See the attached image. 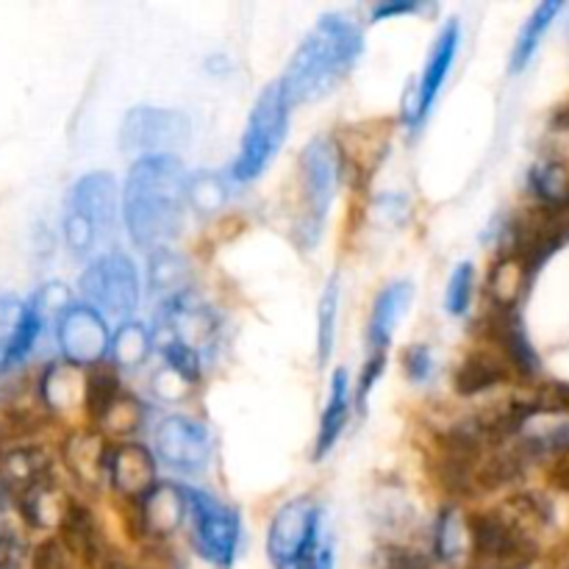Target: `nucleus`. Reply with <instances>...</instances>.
I'll use <instances>...</instances> for the list:
<instances>
[{"instance_id":"39448f33","label":"nucleus","mask_w":569,"mask_h":569,"mask_svg":"<svg viewBox=\"0 0 569 569\" xmlns=\"http://www.w3.org/2000/svg\"><path fill=\"white\" fill-rule=\"evenodd\" d=\"M289 128V103L281 92V83H270L256 100L250 111L248 128H244L242 148H239L233 178L242 183L253 181L270 167L276 153L281 150Z\"/></svg>"},{"instance_id":"cd10ccee","label":"nucleus","mask_w":569,"mask_h":569,"mask_svg":"<svg viewBox=\"0 0 569 569\" xmlns=\"http://www.w3.org/2000/svg\"><path fill=\"white\" fill-rule=\"evenodd\" d=\"M561 11V3H556V0H550V3H542L533 9V14L528 17L526 26H522L520 37H517V44L515 50H511V72H522L528 64H531L533 53H537L539 42H542V37L548 33L550 22L556 20V14Z\"/></svg>"},{"instance_id":"9d476101","label":"nucleus","mask_w":569,"mask_h":569,"mask_svg":"<svg viewBox=\"0 0 569 569\" xmlns=\"http://www.w3.org/2000/svg\"><path fill=\"white\" fill-rule=\"evenodd\" d=\"M189 517L198 553L214 567H231L242 539V520L237 511L206 492H189Z\"/></svg>"},{"instance_id":"7c9ffc66","label":"nucleus","mask_w":569,"mask_h":569,"mask_svg":"<svg viewBox=\"0 0 569 569\" xmlns=\"http://www.w3.org/2000/svg\"><path fill=\"white\" fill-rule=\"evenodd\" d=\"M78 395H81V403H83V383H78L76 367L56 365L44 372L42 400L50 406V409H56V411L70 409V406L78 400Z\"/></svg>"},{"instance_id":"412c9836","label":"nucleus","mask_w":569,"mask_h":569,"mask_svg":"<svg viewBox=\"0 0 569 569\" xmlns=\"http://www.w3.org/2000/svg\"><path fill=\"white\" fill-rule=\"evenodd\" d=\"M456 392L472 398V395H481L495 389L498 383L509 381V365H506L503 356L487 353V350H478L470 353L456 370Z\"/></svg>"},{"instance_id":"f8f14e48","label":"nucleus","mask_w":569,"mask_h":569,"mask_svg":"<svg viewBox=\"0 0 569 569\" xmlns=\"http://www.w3.org/2000/svg\"><path fill=\"white\" fill-rule=\"evenodd\" d=\"M467 533H470L478 559L489 561V565H520L533 550L531 537L520 531L503 511H483V515L470 517Z\"/></svg>"},{"instance_id":"0eeeda50","label":"nucleus","mask_w":569,"mask_h":569,"mask_svg":"<svg viewBox=\"0 0 569 569\" xmlns=\"http://www.w3.org/2000/svg\"><path fill=\"white\" fill-rule=\"evenodd\" d=\"M217 337H220V326L211 309L192 298V295H181V298L164 303L159 311L153 331V345L167 353V350H183V353L198 356L200 361L214 350Z\"/></svg>"},{"instance_id":"72a5a7b5","label":"nucleus","mask_w":569,"mask_h":569,"mask_svg":"<svg viewBox=\"0 0 569 569\" xmlns=\"http://www.w3.org/2000/svg\"><path fill=\"white\" fill-rule=\"evenodd\" d=\"M467 526L456 509H445L437 520V537H433V548L442 561H453L465 548Z\"/></svg>"},{"instance_id":"9b49d317","label":"nucleus","mask_w":569,"mask_h":569,"mask_svg":"<svg viewBox=\"0 0 569 569\" xmlns=\"http://www.w3.org/2000/svg\"><path fill=\"white\" fill-rule=\"evenodd\" d=\"M153 450L178 472H200L211 459V433L203 422L189 417H164L156 426Z\"/></svg>"},{"instance_id":"aec40b11","label":"nucleus","mask_w":569,"mask_h":569,"mask_svg":"<svg viewBox=\"0 0 569 569\" xmlns=\"http://www.w3.org/2000/svg\"><path fill=\"white\" fill-rule=\"evenodd\" d=\"M44 326V315L39 311V306L26 303L20 306V311L11 320L9 331L0 337V372H9L11 367L20 365L28 353H31L33 342H37L39 331Z\"/></svg>"},{"instance_id":"dca6fc26","label":"nucleus","mask_w":569,"mask_h":569,"mask_svg":"<svg viewBox=\"0 0 569 569\" xmlns=\"http://www.w3.org/2000/svg\"><path fill=\"white\" fill-rule=\"evenodd\" d=\"M106 470H109L111 487L131 500H142L156 487V459L144 445H111Z\"/></svg>"},{"instance_id":"4c0bfd02","label":"nucleus","mask_w":569,"mask_h":569,"mask_svg":"<svg viewBox=\"0 0 569 569\" xmlns=\"http://www.w3.org/2000/svg\"><path fill=\"white\" fill-rule=\"evenodd\" d=\"M26 545L14 531L3 528L0 531V569H22L26 567Z\"/></svg>"},{"instance_id":"393cba45","label":"nucleus","mask_w":569,"mask_h":569,"mask_svg":"<svg viewBox=\"0 0 569 569\" xmlns=\"http://www.w3.org/2000/svg\"><path fill=\"white\" fill-rule=\"evenodd\" d=\"M120 378H117L114 367L98 365L83 378V409L92 422H103L111 409L120 403Z\"/></svg>"},{"instance_id":"79ce46f5","label":"nucleus","mask_w":569,"mask_h":569,"mask_svg":"<svg viewBox=\"0 0 569 569\" xmlns=\"http://www.w3.org/2000/svg\"><path fill=\"white\" fill-rule=\"evenodd\" d=\"M420 9H422L420 3H409V0H403V3H381L372 9V20H387V17L411 14V11H420Z\"/></svg>"},{"instance_id":"4468645a","label":"nucleus","mask_w":569,"mask_h":569,"mask_svg":"<svg viewBox=\"0 0 569 569\" xmlns=\"http://www.w3.org/2000/svg\"><path fill=\"white\" fill-rule=\"evenodd\" d=\"M459 39H461L459 20H450L448 26L439 31L431 56H428L426 70H422L420 83H417L415 89V100H411L409 111H406V120H409L411 126H420V122L426 120L428 111L433 109V103H437L439 92H442L445 81H448L450 67H453L456 50H459Z\"/></svg>"},{"instance_id":"58836bf2","label":"nucleus","mask_w":569,"mask_h":569,"mask_svg":"<svg viewBox=\"0 0 569 569\" xmlns=\"http://www.w3.org/2000/svg\"><path fill=\"white\" fill-rule=\"evenodd\" d=\"M403 370L411 381H428V376L433 372V359L431 350L426 345H415V348L406 350L403 356Z\"/></svg>"},{"instance_id":"5701e85b","label":"nucleus","mask_w":569,"mask_h":569,"mask_svg":"<svg viewBox=\"0 0 569 569\" xmlns=\"http://www.w3.org/2000/svg\"><path fill=\"white\" fill-rule=\"evenodd\" d=\"M348 411H350V378L345 370H337L331 376L328 403H326V411H322L320 433H317L315 459H322V456L331 453L339 433H342L345 422H348Z\"/></svg>"},{"instance_id":"a19ab883","label":"nucleus","mask_w":569,"mask_h":569,"mask_svg":"<svg viewBox=\"0 0 569 569\" xmlns=\"http://www.w3.org/2000/svg\"><path fill=\"white\" fill-rule=\"evenodd\" d=\"M387 569H428V561L422 553L409 548H389L387 550Z\"/></svg>"},{"instance_id":"c85d7f7f","label":"nucleus","mask_w":569,"mask_h":569,"mask_svg":"<svg viewBox=\"0 0 569 569\" xmlns=\"http://www.w3.org/2000/svg\"><path fill=\"white\" fill-rule=\"evenodd\" d=\"M148 278L150 292L161 295V298H167V303H170V300L187 295L183 289H187L189 281V267L181 256L170 253V250H161V253H153V259H150Z\"/></svg>"},{"instance_id":"ea45409f","label":"nucleus","mask_w":569,"mask_h":569,"mask_svg":"<svg viewBox=\"0 0 569 569\" xmlns=\"http://www.w3.org/2000/svg\"><path fill=\"white\" fill-rule=\"evenodd\" d=\"M383 367H387V356H370V359H367L365 370H361V378H359V392H356V400H359V406L367 403L372 387H376L378 378H381Z\"/></svg>"},{"instance_id":"bb28decb","label":"nucleus","mask_w":569,"mask_h":569,"mask_svg":"<svg viewBox=\"0 0 569 569\" xmlns=\"http://www.w3.org/2000/svg\"><path fill=\"white\" fill-rule=\"evenodd\" d=\"M17 500H20L22 517H26L28 526L33 528H50L53 522H61V517H64L67 511V503H70V500L61 498L53 478L42 481L39 487L28 489V492L20 495Z\"/></svg>"},{"instance_id":"20e7f679","label":"nucleus","mask_w":569,"mask_h":569,"mask_svg":"<svg viewBox=\"0 0 569 569\" xmlns=\"http://www.w3.org/2000/svg\"><path fill=\"white\" fill-rule=\"evenodd\" d=\"M117 222V187L106 172H89L67 194L64 242L72 256L94 253Z\"/></svg>"},{"instance_id":"e433bc0d","label":"nucleus","mask_w":569,"mask_h":569,"mask_svg":"<svg viewBox=\"0 0 569 569\" xmlns=\"http://www.w3.org/2000/svg\"><path fill=\"white\" fill-rule=\"evenodd\" d=\"M139 422H142V409H139L137 400L122 395L120 403H117L114 409H111V415L103 420V426L109 428V431L126 437V433H131L133 428H139Z\"/></svg>"},{"instance_id":"f3484780","label":"nucleus","mask_w":569,"mask_h":569,"mask_svg":"<svg viewBox=\"0 0 569 569\" xmlns=\"http://www.w3.org/2000/svg\"><path fill=\"white\" fill-rule=\"evenodd\" d=\"M189 517V492L172 483H159L150 489L139 506V520L142 531L150 537H170L181 528V522Z\"/></svg>"},{"instance_id":"1a4fd4ad","label":"nucleus","mask_w":569,"mask_h":569,"mask_svg":"<svg viewBox=\"0 0 569 569\" xmlns=\"http://www.w3.org/2000/svg\"><path fill=\"white\" fill-rule=\"evenodd\" d=\"M192 137V122L183 111L148 109L139 106L126 114L120 126V148L126 153L148 156H176V150L187 148Z\"/></svg>"},{"instance_id":"37998d69","label":"nucleus","mask_w":569,"mask_h":569,"mask_svg":"<svg viewBox=\"0 0 569 569\" xmlns=\"http://www.w3.org/2000/svg\"><path fill=\"white\" fill-rule=\"evenodd\" d=\"M103 569H133V567H128L126 561H120V559H109L103 565Z\"/></svg>"},{"instance_id":"7ed1b4c3","label":"nucleus","mask_w":569,"mask_h":569,"mask_svg":"<svg viewBox=\"0 0 569 569\" xmlns=\"http://www.w3.org/2000/svg\"><path fill=\"white\" fill-rule=\"evenodd\" d=\"M300 192H298V220H295V239L300 248H315L326 228L328 209H331L333 189L339 178V150L328 137L311 139L300 153Z\"/></svg>"},{"instance_id":"c9c22d12","label":"nucleus","mask_w":569,"mask_h":569,"mask_svg":"<svg viewBox=\"0 0 569 569\" xmlns=\"http://www.w3.org/2000/svg\"><path fill=\"white\" fill-rule=\"evenodd\" d=\"M189 200L198 206L200 211H214L220 209L226 200V187L217 176L211 172H200V176L189 178Z\"/></svg>"},{"instance_id":"473e14b6","label":"nucleus","mask_w":569,"mask_h":569,"mask_svg":"<svg viewBox=\"0 0 569 569\" xmlns=\"http://www.w3.org/2000/svg\"><path fill=\"white\" fill-rule=\"evenodd\" d=\"M531 189L545 206L569 203V183L559 164H537L531 172Z\"/></svg>"},{"instance_id":"a878e982","label":"nucleus","mask_w":569,"mask_h":569,"mask_svg":"<svg viewBox=\"0 0 569 569\" xmlns=\"http://www.w3.org/2000/svg\"><path fill=\"white\" fill-rule=\"evenodd\" d=\"M531 278V270H528L520 256L506 253L489 272V298H492V306L515 309L517 298H520Z\"/></svg>"},{"instance_id":"6e6552de","label":"nucleus","mask_w":569,"mask_h":569,"mask_svg":"<svg viewBox=\"0 0 569 569\" xmlns=\"http://www.w3.org/2000/svg\"><path fill=\"white\" fill-rule=\"evenodd\" d=\"M81 295L89 309L98 311L103 320L131 317L139 303V278L131 259L122 253H106L94 259L81 276Z\"/></svg>"},{"instance_id":"423d86ee","label":"nucleus","mask_w":569,"mask_h":569,"mask_svg":"<svg viewBox=\"0 0 569 569\" xmlns=\"http://www.w3.org/2000/svg\"><path fill=\"white\" fill-rule=\"evenodd\" d=\"M320 509L311 498H295L276 511L267 533V556L276 569H311L317 559Z\"/></svg>"},{"instance_id":"ddd939ff","label":"nucleus","mask_w":569,"mask_h":569,"mask_svg":"<svg viewBox=\"0 0 569 569\" xmlns=\"http://www.w3.org/2000/svg\"><path fill=\"white\" fill-rule=\"evenodd\" d=\"M59 348L72 367H98L111 350L106 320L89 306H70L59 320Z\"/></svg>"},{"instance_id":"2eb2a0df","label":"nucleus","mask_w":569,"mask_h":569,"mask_svg":"<svg viewBox=\"0 0 569 569\" xmlns=\"http://www.w3.org/2000/svg\"><path fill=\"white\" fill-rule=\"evenodd\" d=\"M483 328H487V339L503 356L506 365H511L522 376H537L539 356L533 350L531 337L526 331V322L517 315V309L492 306V311L483 317Z\"/></svg>"},{"instance_id":"2f4dec72","label":"nucleus","mask_w":569,"mask_h":569,"mask_svg":"<svg viewBox=\"0 0 569 569\" xmlns=\"http://www.w3.org/2000/svg\"><path fill=\"white\" fill-rule=\"evenodd\" d=\"M337 309H339V278L328 281L326 292L320 298V311H317V353L320 365H326L333 350V333H337Z\"/></svg>"},{"instance_id":"c756f323","label":"nucleus","mask_w":569,"mask_h":569,"mask_svg":"<svg viewBox=\"0 0 569 569\" xmlns=\"http://www.w3.org/2000/svg\"><path fill=\"white\" fill-rule=\"evenodd\" d=\"M150 348H153V337L144 331L139 322H122L114 333H111V361L117 367H133L144 365V359L150 356Z\"/></svg>"},{"instance_id":"4be33fe9","label":"nucleus","mask_w":569,"mask_h":569,"mask_svg":"<svg viewBox=\"0 0 569 569\" xmlns=\"http://www.w3.org/2000/svg\"><path fill=\"white\" fill-rule=\"evenodd\" d=\"M0 476H3V483L17 498L26 495L28 489L39 487L42 481H48V478H53L50 476V459L39 448L9 450L3 461H0Z\"/></svg>"},{"instance_id":"c03bdc74","label":"nucleus","mask_w":569,"mask_h":569,"mask_svg":"<svg viewBox=\"0 0 569 569\" xmlns=\"http://www.w3.org/2000/svg\"><path fill=\"white\" fill-rule=\"evenodd\" d=\"M0 517H3V503H0ZM0 531H3V526H0Z\"/></svg>"},{"instance_id":"f704fd0d","label":"nucleus","mask_w":569,"mask_h":569,"mask_svg":"<svg viewBox=\"0 0 569 569\" xmlns=\"http://www.w3.org/2000/svg\"><path fill=\"white\" fill-rule=\"evenodd\" d=\"M472 283H476V270H472V264L456 267L448 283V300H445V303H448V311L453 317L467 315V309H470Z\"/></svg>"},{"instance_id":"f03ea898","label":"nucleus","mask_w":569,"mask_h":569,"mask_svg":"<svg viewBox=\"0 0 569 569\" xmlns=\"http://www.w3.org/2000/svg\"><path fill=\"white\" fill-rule=\"evenodd\" d=\"M365 50V33L359 22L348 14H322L309 37L300 42L278 83L289 109L300 103H315L348 78Z\"/></svg>"},{"instance_id":"b1692460","label":"nucleus","mask_w":569,"mask_h":569,"mask_svg":"<svg viewBox=\"0 0 569 569\" xmlns=\"http://www.w3.org/2000/svg\"><path fill=\"white\" fill-rule=\"evenodd\" d=\"M59 531H61V545L67 548V553L78 556V559L83 561L98 559L100 531L92 511L83 509L81 503H67L64 517H61L59 522Z\"/></svg>"},{"instance_id":"a211bd4d","label":"nucleus","mask_w":569,"mask_h":569,"mask_svg":"<svg viewBox=\"0 0 569 569\" xmlns=\"http://www.w3.org/2000/svg\"><path fill=\"white\" fill-rule=\"evenodd\" d=\"M411 295H415V289H411L409 281L389 283V287L378 295L376 306H372L370 326H367V348H370L367 356H387L395 328H398V322L403 320L406 311H409Z\"/></svg>"},{"instance_id":"f257e3e1","label":"nucleus","mask_w":569,"mask_h":569,"mask_svg":"<svg viewBox=\"0 0 569 569\" xmlns=\"http://www.w3.org/2000/svg\"><path fill=\"white\" fill-rule=\"evenodd\" d=\"M189 203V176L176 156L137 159L128 170L122 214L142 250L161 253L181 233Z\"/></svg>"},{"instance_id":"6ab92c4d","label":"nucleus","mask_w":569,"mask_h":569,"mask_svg":"<svg viewBox=\"0 0 569 569\" xmlns=\"http://www.w3.org/2000/svg\"><path fill=\"white\" fill-rule=\"evenodd\" d=\"M109 448L111 445H103V439L94 437V433H78L67 442L64 461L67 470L72 472L78 483L83 489H98L100 483L109 481Z\"/></svg>"}]
</instances>
